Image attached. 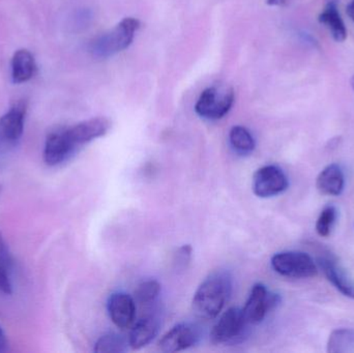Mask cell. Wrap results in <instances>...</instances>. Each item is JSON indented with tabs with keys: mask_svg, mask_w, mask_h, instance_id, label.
<instances>
[{
	"mask_svg": "<svg viewBox=\"0 0 354 353\" xmlns=\"http://www.w3.org/2000/svg\"><path fill=\"white\" fill-rule=\"evenodd\" d=\"M110 126L111 124L107 118L95 117L66 128V131H68L71 141L78 151L83 145L91 142L100 137L105 136L109 131Z\"/></svg>",
	"mask_w": 354,
	"mask_h": 353,
	"instance_id": "12",
	"label": "cell"
},
{
	"mask_svg": "<svg viewBox=\"0 0 354 353\" xmlns=\"http://www.w3.org/2000/svg\"><path fill=\"white\" fill-rule=\"evenodd\" d=\"M37 72V64L35 57L28 50H18L12 56V82L24 83L30 80Z\"/></svg>",
	"mask_w": 354,
	"mask_h": 353,
	"instance_id": "17",
	"label": "cell"
},
{
	"mask_svg": "<svg viewBox=\"0 0 354 353\" xmlns=\"http://www.w3.org/2000/svg\"><path fill=\"white\" fill-rule=\"evenodd\" d=\"M232 292V278L225 271L210 274L196 290L193 298V310L202 319H214L218 316Z\"/></svg>",
	"mask_w": 354,
	"mask_h": 353,
	"instance_id": "1",
	"label": "cell"
},
{
	"mask_svg": "<svg viewBox=\"0 0 354 353\" xmlns=\"http://www.w3.org/2000/svg\"><path fill=\"white\" fill-rule=\"evenodd\" d=\"M108 313L112 323L120 329H130L136 319L135 298L124 292H115L110 296L107 303Z\"/></svg>",
	"mask_w": 354,
	"mask_h": 353,
	"instance_id": "11",
	"label": "cell"
},
{
	"mask_svg": "<svg viewBox=\"0 0 354 353\" xmlns=\"http://www.w3.org/2000/svg\"><path fill=\"white\" fill-rule=\"evenodd\" d=\"M0 191H1V186H0Z\"/></svg>",
	"mask_w": 354,
	"mask_h": 353,
	"instance_id": "29",
	"label": "cell"
},
{
	"mask_svg": "<svg viewBox=\"0 0 354 353\" xmlns=\"http://www.w3.org/2000/svg\"><path fill=\"white\" fill-rule=\"evenodd\" d=\"M337 219L336 207L330 205L326 207L320 213L317 222H316V231L322 238L330 236L334 227Z\"/></svg>",
	"mask_w": 354,
	"mask_h": 353,
	"instance_id": "23",
	"label": "cell"
},
{
	"mask_svg": "<svg viewBox=\"0 0 354 353\" xmlns=\"http://www.w3.org/2000/svg\"><path fill=\"white\" fill-rule=\"evenodd\" d=\"M140 22L135 18H124L107 32L91 43V52L97 58H107L127 49L134 41Z\"/></svg>",
	"mask_w": 354,
	"mask_h": 353,
	"instance_id": "2",
	"label": "cell"
},
{
	"mask_svg": "<svg viewBox=\"0 0 354 353\" xmlns=\"http://www.w3.org/2000/svg\"><path fill=\"white\" fill-rule=\"evenodd\" d=\"M249 325L243 309L232 307L220 317L210 332V341L214 345L235 344L243 340Z\"/></svg>",
	"mask_w": 354,
	"mask_h": 353,
	"instance_id": "4",
	"label": "cell"
},
{
	"mask_svg": "<svg viewBox=\"0 0 354 353\" xmlns=\"http://www.w3.org/2000/svg\"><path fill=\"white\" fill-rule=\"evenodd\" d=\"M128 340L124 339L122 335L115 333H109L102 336L97 343L95 344V352L97 353H122L128 350Z\"/></svg>",
	"mask_w": 354,
	"mask_h": 353,
	"instance_id": "21",
	"label": "cell"
},
{
	"mask_svg": "<svg viewBox=\"0 0 354 353\" xmlns=\"http://www.w3.org/2000/svg\"><path fill=\"white\" fill-rule=\"evenodd\" d=\"M8 348V340H6V334L0 327V352H4Z\"/></svg>",
	"mask_w": 354,
	"mask_h": 353,
	"instance_id": "25",
	"label": "cell"
},
{
	"mask_svg": "<svg viewBox=\"0 0 354 353\" xmlns=\"http://www.w3.org/2000/svg\"><path fill=\"white\" fill-rule=\"evenodd\" d=\"M192 258V247L187 245V246H183L179 248L176 255V265L177 269H187V265Z\"/></svg>",
	"mask_w": 354,
	"mask_h": 353,
	"instance_id": "24",
	"label": "cell"
},
{
	"mask_svg": "<svg viewBox=\"0 0 354 353\" xmlns=\"http://www.w3.org/2000/svg\"><path fill=\"white\" fill-rule=\"evenodd\" d=\"M159 330L160 321L157 317L153 315L143 317L133 325L129 344L133 350H141L157 337Z\"/></svg>",
	"mask_w": 354,
	"mask_h": 353,
	"instance_id": "14",
	"label": "cell"
},
{
	"mask_svg": "<svg viewBox=\"0 0 354 353\" xmlns=\"http://www.w3.org/2000/svg\"><path fill=\"white\" fill-rule=\"evenodd\" d=\"M161 294V285L156 280H147L139 284L135 292V302L141 306H151Z\"/></svg>",
	"mask_w": 354,
	"mask_h": 353,
	"instance_id": "22",
	"label": "cell"
},
{
	"mask_svg": "<svg viewBox=\"0 0 354 353\" xmlns=\"http://www.w3.org/2000/svg\"><path fill=\"white\" fill-rule=\"evenodd\" d=\"M199 338V331L193 325L179 323L160 340L159 347L166 353L183 352L195 346Z\"/></svg>",
	"mask_w": 354,
	"mask_h": 353,
	"instance_id": "10",
	"label": "cell"
},
{
	"mask_svg": "<svg viewBox=\"0 0 354 353\" xmlns=\"http://www.w3.org/2000/svg\"><path fill=\"white\" fill-rule=\"evenodd\" d=\"M266 3H268V6H284V4L286 3V0H268Z\"/></svg>",
	"mask_w": 354,
	"mask_h": 353,
	"instance_id": "26",
	"label": "cell"
},
{
	"mask_svg": "<svg viewBox=\"0 0 354 353\" xmlns=\"http://www.w3.org/2000/svg\"><path fill=\"white\" fill-rule=\"evenodd\" d=\"M318 190L328 196H339L342 194L345 186L344 173L337 164L326 166L317 178Z\"/></svg>",
	"mask_w": 354,
	"mask_h": 353,
	"instance_id": "15",
	"label": "cell"
},
{
	"mask_svg": "<svg viewBox=\"0 0 354 353\" xmlns=\"http://www.w3.org/2000/svg\"><path fill=\"white\" fill-rule=\"evenodd\" d=\"M25 115L26 105L19 102L0 117V153L14 149L22 138Z\"/></svg>",
	"mask_w": 354,
	"mask_h": 353,
	"instance_id": "7",
	"label": "cell"
},
{
	"mask_svg": "<svg viewBox=\"0 0 354 353\" xmlns=\"http://www.w3.org/2000/svg\"><path fill=\"white\" fill-rule=\"evenodd\" d=\"M318 265L324 271L328 281L347 298H354V280L349 277L340 263L332 256H322L318 258Z\"/></svg>",
	"mask_w": 354,
	"mask_h": 353,
	"instance_id": "13",
	"label": "cell"
},
{
	"mask_svg": "<svg viewBox=\"0 0 354 353\" xmlns=\"http://www.w3.org/2000/svg\"><path fill=\"white\" fill-rule=\"evenodd\" d=\"M288 186L286 174L278 166H263L254 174V193L260 198H270L282 194Z\"/></svg>",
	"mask_w": 354,
	"mask_h": 353,
	"instance_id": "8",
	"label": "cell"
},
{
	"mask_svg": "<svg viewBox=\"0 0 354 353\" xmlns=\"http://www.w3.org/2000/svg\"><path fill=\"white\" fill-rule=\"evenodd\" d=\"M77 149L68 137L66 128H58L48 135L44 147V160L49 166H57L68 161Z\"/></svg>",
	"mask_w": 354,
	"mask_h": 353,
	"instance_id": "9",
	"label": "cell"
},
{
	"mask_svg": "<svg viewBox=\"0 0 354 353\" xmlns=\"http://www.w3.org/2000/svg\"><path fill=\"white\" fill-rule=\"evenodd\" d=\"M229 142L234 153L243 157L251 155L256 146L253 135L248 128L241 126H235L231 128L229 133Z\"/></svg>",
	"mask_w": 354,
	"mask_h": 353,
	"instance_id": "18",
	"label": "cell"
},
{
	"mask_svg": "<svg viewBox=\"0 0 354 353\" xmlns=\"http://www.w3.org/2000/svg\"><path fill=\"white\" fill-rule=\"evenodd\" d=\"M318 20L330 31L335 41L341 43L347 37V29L344 21L339 12L338 4L336 1H330L324 10L320 12Z\"/></svg>",
	"mask_w": 354,
	"mask_h": 353,
	"instance_id": "16",
	"label": "cell"
},
{
	"mask_svg": "<svg viewBox=\"0 0 354 353\" xmlns=\"http://www.w3.org/2000/svg\"><path fill=\"white\" fill-rule=\"evenodd\" d=\"M233 103L234 91L232 88L208 87L202 91L196 103V113L205 120H221L230 111Z\"/></svg>",
	"mask_w": 354,
	"mask_h": 353,
	"instance_id": "5",
	"label": "cell"
},
{
	"mask_svg": "<svg viewBox=\"0 0 354 353\" xmlns=\"http://www.w3.org/2000/svg\"><path fill=\"white\" fill-rule=\"evenodd\" d=\"M272 267L283 277L308 279L317 275V265L307 253L286 251L272 258Z\"/></svg>",
	"mask_w": 354,
	"mask_h": 353,
	"instance_id": "3",
	"label": "cell"
},
{
	"mask_svg": "<svg viewBox=\"0 0 354 353\" xmlns=\"http://www.w3.org/2000/svg\"><path fill=\"white\" fill-rule=\"evenodd\" d=\"M347 14L351 17V20L354 22V0L347 6Z\"/></svg>",
	"mask_w": 354,
	"mask_h": 353,
	"instance_id": "27",
	"label": "cell"
},
{
	"mask_svg": "<svg viewBox=\"0 0 354 353\" xmlns=\"http://www.w3.org/2000/svg\"><path fill=\"white\" fill-rule=\"evenodd\" d=\"M280 302L279 294L270 292L263 284H256L243 309L245 321L249 325H259Z\"/></svg>",
	"mask_w": 354,
	"mask_h": 353,
	"instance_id": "6",
	"label": "cell"
},
{
	"mask_svg": "<svg viewBox=\"0 0 354 353\" xmlns=\"http://www.w3.org/2000/svg\"><path fill=\"white\" fill-rule=\"evenodd\" d=\"M354 352L353 330L341 329L332 333L328 339V352L345 353Z\"/></svg>",
	"mask_w": 354,
	"mask_h": 353,
	"instance_id": "20",
	"label": "cell"
},
{
	"mask_svg": "<svg viewBox=\"0 0 354 353\" xmlns=\"http://www.w3.org/2000/svg\"><path fill=\"white\" fill-rule=\"evenodd\" d=\"M12 256L0 231V292L8 296L12 294Z\"/></svg>",
	"mask_w": 354,
	"mask_h": 353,
	"instance_id": "19",
	"label": "cell"
},
{
	"mask_svg": "<svg viewBox=\"0 0 354 353\" xmlns=\"http://www.w3.org/2000/svg\"><path fill=\"white\" fill-rule=\"evenodd\" d=\"M351 87H353V91H354V75L353 76V78H351Z\"/></svg>",
	"mask_w": 354,
	"mask_h": 353,
	"instance_id": "28",
	"label": "cell"
}]
</instances>
